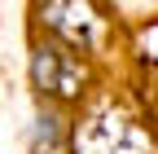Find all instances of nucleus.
I'll return each mask as SVG.
<instances>
[{"instance_id":"obj_1","label":"nucleus","mask_w":158,"mask_h":154,"mask_svg":"<svg viewBox=\"0 0 158 154\" xmlns=\"http://www.w3.org/2000/svg\"><path fill=\"white\" fill-rule=\"evenodd\" d=\"M31 75H35V84L44 88V92H57V97L75 92V84H79V66L70 62L62 49H53V44H40V49H35Z\"/></svg>"}]
</instances>
